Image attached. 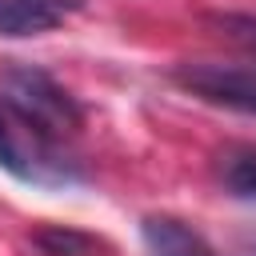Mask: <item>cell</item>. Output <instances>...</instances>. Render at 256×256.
I'll use <instances>...</instances> for the list:
<instances>
[{"label":"cell","mask_w":256,"mask_h":256,"mask_svg":"<svg viewBox=\"0 0 256 256\" xmlns=\"http://www.w3.org/2000/svg\"><path fill=\"white\" fill-rule=\"evenodd\" d=\"M0 168L12 172L16 180L44 188H64L84 180V168L68 156L64 136L16 116L8 104H0Z\"/></svg>","instance_id":"obj_1"},{"label":"cell","mask_w":256,"mask_h":256,"mask_svg":"<svg viewBox=\"0 0 256 256\" xmlns=\"http://www.w3.org/2000/svg\"><path fill=\"white\" fill-rule=\"evenodd\" d=\"M0 104H8L16 116L48 128V132H72L80 128L84 112L80 104L36 64H8L0 76Z\"/></svg>","instance_id":"obj_2"},{"label":"cell","mask_w":256,"mask_h":256,"mask_svg":"<svg viewBox=\"0 0 256 256\" xmlns=\"http://www.w3.org/2000/svg\"><path fill=\"white\" fill-rule=\"evenodd\" d=\"M172 80L204 104L256 116V72L228 68V64H208V60H188V64L172 68Z\"/></svg>","instance_id":"obj_3"},{"label":"cell","mask_w":256,"mask_h":256,"mask_svg":"<svg viewBox=\"0 0 256 256\" xmlns=\"http://www.w3.org/2000/svg\"><path fill=\"white\" fill-rule=\"evenodd\" d=\"M84 0H0V36H40L60 28Z\"/></svg>","instance_id":"obj_4"},{"label":"cell","mask_w":256,"mask_h":256,"mask_svg":"<svg viewBox=\"0 0 256 256\" xmlns=\"http://www.w3.org/2000/svg\"><path fill=\"white\" fill-rule=\"evenodd\" d=\"M140 236H144L148 256H216L212 244L176 216H144Z\"/></svg>","instance_id":"obj_5"},{"label":"cell","mask_w":256,"mask_h":256,"mask_svg":"<svg viewBox=\"0 0 256 256\" xmlns=\"http://www.w3.org/2000/svg\"><path fill=\"white\" fill-rule=\"evenodd\" d=\"M32 244L44 252V256H88L100 240L92 232H80L72 224H44L32 232Z\"/></svg>","instance_id":"obj_6"},{"label":"cell","mask_w":256,"mask_h":256,"mask_svg":"<svg viewBox=\"0 0 256 256\" xmlns=\"http://www.w3.org/2000/svg\"><path fill=\"white\" fill-rule=\"evenodd\" d=\"M204 20H208L224 40H232L236 48H244V52L256 56V16H248V12H208Z\"/></svg>","instance_id":"obj_7"},{"label":"cell","mask_w":256,"mask_h":256,"mask_svg":"<svg viewBox=\"0 0 256 256\" xmlns=\"http://www.w3.org/2000/svg\"><path fill=\"white\" fill-rule=\"evenodd\" d=\"M224 188L236 200H256V148L240 152L224 164Z\"/></svg>","instance_id":"obj_8"}]
</instances>
